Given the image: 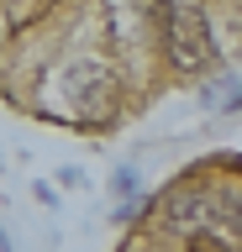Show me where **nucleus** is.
Returning <instances> with one entry per match:
<instances>
[{"label": "nucleus", "mask_w": 242, "mask_h": 252, "mask_svg": "<svg viewBox=\"0 0 242 252\" xmlns=\"http://www.w3.org/2000/svg\"><path fill=\"white\" fill-rule=\"evenodd\" d=\"M0 252H11V242H5V231H0Z\"/></svg>", "instance_id": "4"}, {"label": "nucleus", "mask_w": 242, "mask_h": 252, "mask_svg": "<svg viewBox=\"0 0 242 252\" xmlns=\"http://www.w3.org/2000/svg\"><path fill=\"white\" fill-rule=\"evenodd\" d=\"M163 37H169V58L179 68H206L210 63V27L200 16V5L163 0Z\"/></svg>", "instance_id": "1"}, {"label": "nucleus", "mask_w": 242, "mask_h": 252, "mask_svg": "<svg viewBox=\"0 0 242 252\" xmlns=\"http://www.w3.org/2000/svg\"><path fill=\"white\" fill-rule=\"evenodd\" d=\"M210 210H206V194H195V189H179L174 200H169V226L179 231H195V226H206Z\"/></svg>", "instance_id": "2"}, {"label": "nucleus", "mask_w": 242, "mask_h": 252, "mask_svg": "<svg viewBox=\"0 0 242 252\" xmlns=\"http://www.w3.org/2000/svg\"><path fill=\"white\" fill-rule=\"evenodd\" d=\"M232 226H237V231H242V194H237V200H232Z\"/></svg>", "instance_id": "3"}]
</instances>
